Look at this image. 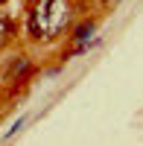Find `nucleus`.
Returning a JSON list of instances; mask_svg holds the SVG:
<instances>
[{
    "label": "nucleus",
    "instance_id": "0eeeda50",
    "mask_svg": "<svg viewBox=\"0 0 143 146\" xmlns=\"http://www.w3.org/2000/svg\"><path fill=\"white\" fill-rule=\"evenodd\" d=\"M0 3H6V0H0Z\"/></svg>",
    "mask_w": 143,
    "mask_h": 146
},
{
    "label": "nucleus",
    "instance_id": "39448f33",
    "mask_svg": "<svg viewBox=\"0 0 143 146\" xmlns=\"http://www.w3.org/2000/svg\"><path fill=\"white\" fill-rule=\"evenodd\" d=\"M23 123H26V117H18V120H15V123H12V126L6 129V135H3V140H12V137H15V135H18V131L23 129Z\"/></svg>",
    "mask_w": 143,
    "mask_h": 146
},
{
    "label": "nucleus",
    "instance_id": "f257e3e1",
    "mask_svg": "<svg viewBox=\"0 0 143 146\" xmlns=\"http://www.w3.org/2000/svg\"><path fill=\"white\" fill-rule=\"evenodd\" d=\"M35 15L41 21L44 38H53L56 32H62L64 21H67V3L64 0H44L41 9H35Z\"/></svg>",
    "mask_w": 143,
    "mask_h": 146
},
{
    "label": "nucleus",
    "instance_id": "f03ea898",
    "mask_svg": "<svg viewBox=\"0 0 143 146\" xmlns=\"http://www.w3.org/2000/svg\"><path fill=\"white\" fill-rule=\"evenodd\" d=\"M93 35H97V21H93V18H82L73 27V32H70V41H73V44H88Z\"/></svg>",
    "mask_w": 143,
    "mask_h": 146
},
{
    "label": "nucleus",
    "instance_id": "423d86ee",
    "mask_svg": "<svg viewBox=\"0 0 143 146\" xmlns=\"http://www.w3.org/2000/svg\"><path fill=\"white\" fill-rule=\"evenodd\" d=\"M102 3H105V6H117V3H120V0H102Z\"/></svg>",
    "mask_w": 143,
    "mask_h": 146
},
{
    "label": "nucleus",
    "instance_id": "20e7f679",
    "mask_svg": "<svg viewBox=\"0 0 143 146\" xmlns=\"http://www.w3.org/2000/svg\"><path fill=\"white\" fill-rule=\"evenodd\" d=\"M29 35L32 38H44V29H41V21H38V15H35V9L29 12Z\"/></svg>",
    "mask_w": 143,
    "mask_h": 146
},
{
    "label": "nucleus",
    "instance_id": "7ed1b4c3",
    "mask_svg": "<svg viewBox=\"0 0 143 146\" xmlns=\"http://www.w3.org/2000/svg\"><path fill=\"white\" fill-rule=\"evenodd\" d=\"M32 70V62H29V56H12V62H9V67H6V76H9V82H23V76Z\"/></svg>",
    "mask_w": 143,
    "mask_h": 146
}]
</instances>
